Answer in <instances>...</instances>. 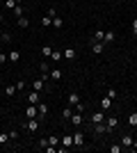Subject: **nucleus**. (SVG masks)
<instances>
[{
	"label": "nucleus",
	"instance_id": "obj_10",
	"mask_svg": "<svg viewBox=\"0 0 137 153\" xmlns=\"http://www.w3.org/2000/svg\"><path fill=\"white\" fill-rule=\"evenodd\" d=\"M48 76H50V80L59 82V80H62V76H64V71H62V69H53L50 73H48Z\"/></svg>",
	"mask_w": 137,
	"mask_h": 153
},
{
	"label": "nucleus",
	"instance_id": "obj_40",
	"mask_svg": "<svg viewBox=\"0 0 137 153\" xmlns=\"http://www.w3.org/2000/svg\"><path fill=\"white\" fill-rule=\"evenodd\" d=\"M5 62H9V57H7V53H0V64H5Z\"/></svg>",
	"mask_w": 137,
	"mask_h": 153
},
{
	"label": "nucleus",
	"instance_id": "obj_37",
	"mask_svg": "<svg viewBox=\"0 0 137 153\" xmlns=\"http://www.w3.org/2000/svg\"><path fill=\"white\" fill-rule=\"evenodd\" d=\"M110 153H121V146L119 144H110Z\"/></svg>",
	"mask_w": 137,
	"mask_h": 153
},
{
	"label": "nucleus",
	"instance_id": "obj_27",
	"mask_svg": "<svg viewBox=\"0 0 137 153\" xmlns=\"http://www.w3.org/2000/svg\"><path fill=\"white\" fill-rule=\"evenodd\" d=\"M12 12H14V16H16V19H19V16H25V12H23V7H21V5H16Z\"/></svg>",
	"mask_w": 137,
	"mask_h": 153
},
{
	"label": "nucleus",
	"instance_id": "obj_43",
	"mask_svg": "<svg viewBox=\"0 0 137 153\" xmlns=\"http://www.w3.org/2000/svg\"><path fill=\"white\" fill-rule=\"evenodd\" d=\"M2 21H5V16H2V14H0V23H2Z\"/></svg>",
	"mask_w": 137,
	"mask_h": 153
},
{
	"label": "nucleus",
	"instance_id": "obj_3",
	"mask_svg": "<svg viewBox=\"0 0 137 153\" xmlns=\"http://www.w3.org/2000/svg\"><path fill=\"white\" fill-rule=\"evenodd\" d=\"M37 108H39V117H37V119L44 123V121H46V117H48V103L39 101V103H37Z\"/></svg>",
	"mask_w": 137,
	"mask_h": 153
},
{
	"label": "nucleus",
	"instance_id": "obj_35",
	"mask_svg": "<svg viewBox=\"0 0 137 153\" xmlns=\"http://www.w3.org/2000/svg\"><path fill=\"white\" fill-rule=\"evenodd\" d=\"M16 7V0H5V9H14Z\"/></svg>",
	"mask_w": 137,
	"mask_h": 153
},
{
	"label": "nucleus",
	"instance_id": "obj_14",
	"mask_svg": "<svg viewBox=\"0 0 137 153\" xmlns=\"http://www.w3.org/2000/svg\"><path fill=\"white\" fill-rule=\"evenodd\" d=\"M7 57H9V62H12V64H16V62L21 59V53L16 51V48H14V51H9V53H7Z\"/></svg>",
	"mask_w": 137,
	"mask_h": 153
},
{
	"label": "nucleus",
	"instance_id": "obj_23",
	"mask_svg": "<svg viewBox=\"0 0 137 153\" xmlns=\"http://www.w3.org/2000/svg\"><path fill=\"white\" fill-rule=\"evenodd\" d=\"M50 25H53V19L48 16V14H46L44 19H41V27H50Z\"/></svg>",
	"mask_w": 137,
	"mask_h": 153
},
{
	"label": "nucleus",
	"instance_id": "obj_29",
	"mask_svg": "<svg viewBox=\"0 0 137 153\" xmlns=\"http://www.w3.org/2000/svg\"><path fill=\"white\" fill-rule=\"evenodd\" d=\"M0 41H2V44H9V41H12V34H9V32H2V34H0Z\"/></svg>",
	"mask_w": 137,
	"mask_h": 153
},
{
	"label": "nucleus",
	"instance_id": "obj_30",
	"mask_svg": "<svg viewBox=\"0 0 137 153\" xmlns=\"http://www.w3.org/2000/svg\"><path fill=\"white\" fill-rule=\"evenodd\" d=\"M48 144H50V146H57V144H59V137H57V135H50V137H48Z\"/></svg>",
	"mask_w": 137,
	"mask_h": 153
},
{
	"label": "nucleus",
	"instance_id": "obj_8",
	"mask_svg": "<svg viewBox=\"0 0 137 153\" xmlns=\"http://www.w3.org/2000/svg\"><path fill=\"white\" fill-rule=\"evenodd\" d=\"M59 144H62V146H66V149L73 146V135H69V133L62 135V137H59Z\"/></svg>",
	"mask_w": 137,
	"mask_h": 153
},
{
	"label": "nucleus",
	"instance_id": "obj_11",
	"mask_svg": "<svg viewBox=\"0 0 137 153\" xmlns=\"http://www.w3.org/2000/svg\"><path fill=\"white\" fill-rule=\"evenodd\" d=\"M103 51H105V44H103V41H96V44H91V53H94V55H101Z\"/></svg>",
	"mask_w": 137,
	"mask_h": 153
},
{
	"label": "nucleus",
	"instance_id": "obj_24",
	"mask_svg": "<svg viewBox=\"0 0 137 153\" xmlns=\"http://www.w3.org/2000/svg\"><path fill=\"white\" fill-rule=\"evenodd\" d=\"M50 59H53V62H59V59H64V55H62L59 51H53L50 53Z\"/></svg>",
	"mask_w": 137,
	"mask_h": 153
},
{
	"label": "nucleus",
	"instance_id": "obj_31",
	"mask_svg": "<svg viewBox=\"0 0 137 153\" xmlns=\"http://www.w3.org/2000/svg\"><path fill=\"white\" fill-rule=\"evenodd\" d=\"M128 123H130V126H135V128H137V112H133V114L128 117Z\"/></svg>",
	"mask_w": 137,
	"mask_h": 153
},
{
	"label": "nucleus",
	"instance_id": "obj_20",
	"mask_svg": "<svg viewBox=\"0 0 137 153\" xmlns=\"http://www.w3.org/2000/svg\"><path fill=\"white\" fill-rule=\"evenodd\" d=\"M39 71L44 73V78H48V71H50V66H48V62H41L39 64Z\"/></svg>",
	"mask_w": 137,
	"mask_h": 153
},
{
	"label": "nucleus",
	"instance_id": "obj_28",
	"mask_svg": "<svg viewBox=\"0 0 137 153\" xmlns=\"http://www.w3.org/2000/svg\"><path fill=\"white\" fill-rule=\"evenodd\" d=\"M133 142H135V140H133L130 135H124V140H121V144H124V146H133Z\"/></svg>",
	"mask_w": 137,
	"mask_h": 153
},
{
	"label": "nucleus",
	"instance_id": "obj_44",
	"mask_svg": "<svg viewBox=\"0 0 137 153\" xmlns=\"http://www.w3.org/2000/svg\"><path fill=\"white\" fill-rule=\"evenodd\" d=\"M21 2H23V0H16V5H21Z\"/></svg>",
	"mask_w": 137,
	"mask_h": 153
},
{
	"label": "nucleus",
	"instance_id": "obj_12",
	"mask_svg": "<svg viewBox=\"0 0 137 153\" xmlns=\"http://www.w3.org/2000/svg\"><path fill=\"white\" fill-rule=\"evenodd\" d=\"M78 103H80V94H78V91H71V94H69V105L76 108Z\"/></svg>",
	"mask_w": 137,
	"mask_h": 153
},
{
	"label": "nucleus",
	"instance_id": "obj_19",
	"mask_svg": "<svg viewBox=\"0 0 137 153\" xmlns=\"http://www.w3.org/2000/svg\"><path fill=\"white\" fill-rule=\"evenodd\" d=\"M71 114H73V108H71V105H66V110H62V119H66V121H69V119H71Z\"/></svg>",
	"mask_w": 137,
	"mask_h": 153
},
{
	"label": "nucleus",
	"instance_id": "obj_22",
	"mask_svg": "<svg viewBox=\"0 0 137 153\" xmlns=\"http://www.w3.org/2000/svg\"><path fill=\"white\" fill-rule=\"evenodd\" d=\"M16 23H19V27H23V30H25V27L30 25V21H27L25 16H19V21H16Z\"/></svg>",
	"mask_w": 137,
	"mask_h": 153
},
{
	"label": "nucleus",
	"instance_id": "obj_32",
	"mask_svg": "<svg viewBox=\"0 0 137 153\" xmlns=\"http://www.w3.org/2000/svg\"><path fill=\"white\" fill-rule=\"evenodd\" d=\"M50 53H53L50 46H44V48H41V55H44V57H50Z\"/></svg>",
	"mask_w": 137,
	"mask_h": 153
},
{
	"label": "nucleus",
	"instance_id": "obj_25",
	"mask_svg": "<svg viewBox=\"0 0 137 153\" xmlns=\"http://www.w3.org/2000/svg\"><path fill=\"white\" fill-rule=\"evenodd\" d=\"M16 91H19V89H16V85H9V87H5V96H14Z\"/></svg>",
	"mask_w": 137,
	"mask_h": 153
},
{
	"label": "nucleus",
	"instance_id": "obj_41",
	"mask_svg": "<svg viewBox=\"0 0 137 153\" xmlns=\"http://www.w3.org/2000/svg\"><path fill=\"white\" fill-rule=\"evenodd\" d=\"M133 34L137 37V19H133Z\"/></svg>",
	"mask_w": 137,
	"mask_h": 153
},
{
	"label": "nucleus",
	"instance_id": "obj_26",
	"mask_svg": "<svg viewBox=\"0 0 137 153\" xmlns=\"http://www.w3.org/2000/svg\"><path fill=\"white\" fill-rule=\"evenodd\" d=\"M46 146H48V137H41V140L37 142V146H34V149H44V151H46Z\"/></svg>",
	"mask_w": 137,
	"mask_h": 153
},
{
	"label": "nucleus",
	"instance_id": "obj_7",
	"mask_svg": "<svg viewBox=\"0 0 137 153\" xmlns=\"http://www.w3.org/2000/svg\"><path fill=\"white\" fill-rule=\"evenodd\" d=\"M101 121H105V112H94V114L89 117V123L94 126V123H101Z\"/></svg>",
	"mask_w": 137,
	"mask_h": 153
},
{
	"label": "nucleus",
	"instance_id": "obj_6",
	"mask_svg": "<svg viewBox=\"0 0 137 153\" xmlns=\"http://www.w3.org/2000/svg\"><path fill=\"white\" fill-rule=\"evenodd\" d=\"M69 121H71L73 126H82V121H85V119H82V112H76V110H73V114H71Z\"/></svg>",
	"mask_w": 137,
	"mask_h": 153
},
{
	"label": "nucleus",
	"instance_id": "obj_9",
	"mask_svg": "<svg viewBox=\"0 0 137 153\" xmlns=\"http://www.w3.org/2000/svg\"><path fill=\"white\" fill-rule=\"evenodd\" d=\"M62 55H64V59H66V62H71V59H76V57H78V53H76V48H66V51L62 53Z\"/></svg>",
	"mask_w": 137,
	"mask_h": 153
},
{
	"label": "nucleus",
	"instance_id": "obj_36",
	"mask_svg": "<svg viewBox=\"0 0 137 153\" xmlns=\"http://www.w3.org/2000/svg\"><path fill=\"white\" fill-rule=\"evenodd\" d=\"M9 142V133H0V144H7Z\"/></svg>",
	"mask_w": 137,
	"mask_h": 153
},
{
	"label": "nucleus",
	"instance_id": "obj_5",
	"mask_svg": "<svg viewBox=\"0 0 137 153\" xmlns=\"http://www.w3.org/2000/svg\"><path fill=\"white\" fill-rule=\"evenodd\" d=\"M73 146H78V149H82V146H85V135L80 133V130H78L76 135H73Z\"/></svg>",
	"mask_w": 137,
	"mask_h": 153
},
{
	"label": "nucleus",
	"instance_id": "obj_17",
	"mask_svg": "<svg viewBox=\"0 0 137 153\" xmlns=\"http://www.w3.org/2000/svg\"><path fill=\"white\" fill-rule=\"evenodd\" d=\"M101 108H103V110L112 108V98H110V96H103V98H101Z\"/></svg>",
	"mask_w": 137,
	"mask_h": 153
},
{
	"label": "nucleus",
	"instance_id": "obj_4",
	"mask_svg": "<svg viewBox=\"0 0 137 153\" xmlns=\"http://www.w3.org/2000/svg\"><path fill=\"white\" fill-rule=\"evenodd\" d=\"M39 117V108L32 105V103H27V110H25V119H37Z\"/></svg>",
	"mask_w": 137,
	"mask_h": 153
},
{
	"label": "nucleus",
	"instance_id": "obj_34",
	"mask_svg": "<svg viewBox=\"0 0 137 153\" xmlns=\"http://www.w3.org/2000/svg\"><path fill=\"white\" fill-rule=\"evenodd\" d=\"M9 140H12V142L19 140V130H16V128H14V130H9Z\"/></svg>",
	"mask_w": 137,
	"mask_h": 153
},
{
	"label": "nucleus",
	"instance_id": "obj_13",
	"mask_svg": "<svg viewBox=\"0 0 137 153\" xmlns=\"http://www.w3.org/2000/svg\"><path fill=\"white\" fill-rule=\"evenodd\" d=\"M39 101H41L39 91H30V94H27V103H32V105H37Z\"/></svg>",
	"mask_w": 137,
	"mask_h": 153
},
{
	"label": "nucleus",
	"instance_id": "obj_16",
	"mask_svg": "<svg viewBox=\"0 0 137 153\" xmlns=\"http://www.w3.org/2000/svg\"><path fill=\"white\" fill-rule=\"evenodd\" d=\"M44 85H46V78H39V80H34V82H32V89L41 91V89H44Z\"/></svg>",
	"mask_w": 137,
	"mask_h": 153
},
{
	"label": "nucleus",
	"instance_id": "obj_18",
	"mask_svg": "<svg viewBox=\"0 0 137 153\" xmlns=\"http://www.w3.org/2000/svg\"><path fill=\"white\" fill-rule=\"evenodd\" d=\"M114 39H117V34H114L112 30H107V32H105V39H103V44H112Z\"/></svg>",
	"mask_w": 137,
	"mask_h": 153
},
{
	"label": "nucleus",
	"instance_id": "obj_21",
	"mask_svg": "<svg viewBox=\"0 0 137 153\" xmlns=\"http://www.w3.org/2000/svg\"><path fill=\"white\" fill-rule=\"evenodd\" d=\"M62 25H64V21L59 19V16H55V19H53V27H55V30H62Z\"/></svg>",
	"mask_w": 137,
	"mask_h": 153
},
{
	"label": "nucleus",
	"instance_id": "obj_33",
	"mask_svg": "<svg viewBox=\"0 0 137 153\" xmlns=\"http://www.w3.org/2000/svg\"><path fill=\"white\" fill-rule=\"evenodd\" d=\"M105 96H110L112 101H114V98L119 96V91H117V89H107V91H105Z\"/></svg>",
	"mask_w": 137,
	"mask_h": 153
},
{
	"label": "nucleus",
	"instance_id": "obj_42",
	"mask_svg": "<svg viewBox=\"0 0 137 153\" xmlns=\"http://www.w3.org/2000/svg\"><path fill=\"white\" fill-rule=\"evenodd\" d=\"M130 149H133V151H135V153H137V140H135V142H133V146H130Z\"/></svg>",
	"mask_w": 137,
	"mask_h": 153
},
{
	"label": "nucleus",
	"instance_id": "obj_39",
	"mask_svg": "<svg viewBox=\"0 0 137 153\" xmlns=\"http://www.w3.org/2000/svg\"><path fill=\"white\" fill-rule=\"evenodd\" d=\"M16 89H19V91L25 89V80H19V82H16Z\"/></svg>",
	"mask_w": 137,
	"mask_h": 153
},
{
	"label": "nucleus",
	"instance_id": "obj_45",
	"mask_svg": "<svg viewBox=\"0 0 137 153\" xmlns=\"http://www.w3.org/2000/svg\"><path fill=\"white\" fill-rule=\"evenodd\" d=\"M0 82H2V73H0Z\"/></svg>",
	"mask_w": 137,
	"mask_h": 153
},
{
	"label": "nucleus",
	"instance_id": "obj_2",
	"mask_svg": "<svg viewBox=\"0 0 137 153\" xmlns=\"http://www.w3.org/2000/svg\"><path fill=\"white\" fill-rule=\"evenodd\" d=\"M117 126H119V117H107V119H105V130H107V133H114V130H117Z\"/></svg>",
	"mask_w": 137,
	"mask_h": 153
},
{
	"label": "nucleus",
	"instance_id": "obj_1",
	"mask_svg": "<svg viewBox=\"0 0 137 153\" xmlns=\"http://www.w3.org/2000/svg\"><path fill=\"white\" fill-rule=\"evenodd\" d=\"M21 128H25L30 135H37V133H39V128H41V121H39V119H25V121L21 123Z\"/></svg>",
	"mask_w": 137,
	"mask_h": 153
},
{
	"label": "nucleus",
	"instance_id": "obj_38",
	"mask_svg": "<svg viewBox=\"0 0 137 153\" xmlns=\"http://www.w3.org/2000/svg\"><path fill=\"white\" fill-rule=\"evenodd\" d=\"M48 16H50V19H55V16H57V9H55V7H50V9H48Z\"/></svg>",
	"mask_w": 137,
	"mask_h": 153
},
{
	"label": "nucleus",
	"instance_id": "obj_15",
	"mask_svg": "<svg viewBox=\"0 0 137 153\" xmlns=\"http://www.w3.org/2000/svg\"><path fill=\"white\" fill-rule=\"evenodd\" d=\"M94 135H103V133H107V130H105V121H101V123H94Z\"/></svg>",
	"mask_w": 137,
	"mask_h": 153
},
{
	"label": "nucleus",
	"instance_id": "obj_46",
	"mask_svg": "<svg viewBox=\"0 0 137 153\" xmlns=\"http://www.w3.org/2000/svg\"><path fill=\"white\" fill-rule=\"evenodd\" d=\"M135 59H137V53H135Z\"/></svg>",
	"mask_w": 137,
	"mask_h": 153
}]
</instances>
